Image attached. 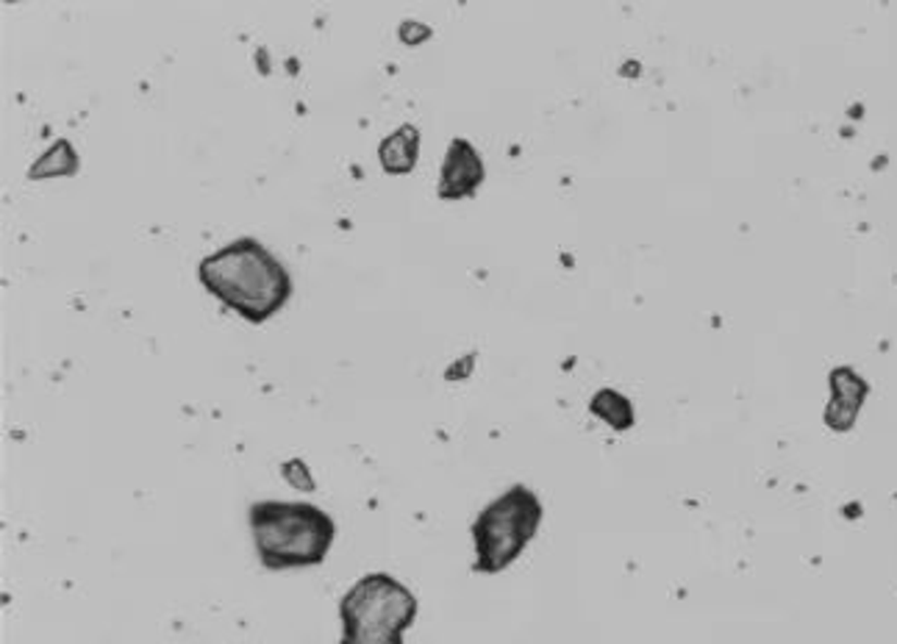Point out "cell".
Wrapping results in <instances>:
<instances>
[{
	"label": "cell",
	"instance_id": "2",
	"mask_svg": "<svg viewBox=\"0 0 897 644\" xmlns=\"http://www.w3.org/2000/svg\"><path fill=\"white\" fill-rule=\"evenodd\" d=\"M256 556L267 570L315 567L334 545L336 525L311 503L261 500L250 506Z\"/></svg>",
	"mask_w": 897,
	"mask_h": 644
},
{
	"label": "cell",
	"instance_id": "1",
	"mask_svg": "<svg viewBox=\"0 0 897 644\" xmlns=\"http://www.w3.org/2000/svg\"><path fill=\"white\" fill-rule=\"evenodd\" d=\"M198 278L217 300L256 325L279 314L292 298L286 267L254 236H239L206 256Z\"/></svg>",
	"mask_w": 897,
	"mask_h": 644
},
{
	"label": "cell",
	"instance_id": "9",
	"mask_svg": "<svg viewBox=\"0 0 897 644\" xmlns=\"http://www.w3.org/2000/svg\"><path fill=\"white\" fill-rule=\"evenodd\" d=\"M75 170H78V153H75V148L67 139H59L48 153L34 161L32 170H28V178H53V175L75 173Z\"/></svg>",
	"mask_w": 897,
	"mask_h": 644
},
{
	"label": "cell",
	"instance_id": "4",
	"mask_svg": "<svg viewBox=\"0 0 897 644\" xmlns=\"http://www.w3.org/2000/svg\"><path fill=\"white\" fill-rule=\"evenodd\" d=\"M542 500L528 486H512L483 508L472 522L476 564L472 570L497 575L523 556L542 522Z\"/></svg>",
	"mask_w": 897,
	"mask_h": 644
},
{
	"label": "cell",
	"instance_id": "3",
	"mask_svg": "<svg viewBox=\"0 0 897 644\" xmlns=\"http://www.w3.org/2000/svg\"><path fill=\"white\" fill-rule=\"evenodd\" d=\"M340 617V644H403L417 620V597L395 575L370 572L347 589Z\"/></svg>",
	"mask_w": 897,
	"mask_h": 644
},
{
	"label": "cell",
	"instance_id": "10",
	"mask_svg": "<svg viewBox=\"0 0 897 644\" xmlns=\"http://www.w3.org/2000/svg\"><path fill=\"white\" fill-rule=\"evenodd\" d=\"M284 478L292 483V486H297V490H304V492L315 490V478H311L309 467H306L304 461H297V472H292L290 467L284 465Z\"/></svg>",
	"mask_w": 897,
	"mask_h": 644
},
{
	"label": "cell",
	"instance_id": "7",
	"mask_svg": "<svg viewBox=\"0 0 897 644\" xmlns=\"http://www.w3.org/2000/svg\"><path fill=\"white\" fill-rule=\"evenodd\" d=\"M417 159H420V128L411 123H403L378 145V161L390 175L411 173L417 168Z\"/></svg>",
	"mask_w": 897,
	"mask_h": 644
},
{
	"label": "cell",
	"instance_id": "6",
	"mask_svg": "<svg viewBox=\"0 0 897 644\" xmlns=\"http://www.w3.org/2000/svg\"><path fill=\"white\" fill-rule=\"evenodd\" d=\"M867 392H870L867 381L861 379L859 372L850 370V367H839V370L831 372V403L828 409H825L828 428H834V431H850L861 406H864Z\"/></svg>",
	"mask_w": 897,
	"mask_h": 644
},
{
	"label": "cell",
	"instance_id": "5",
	"mask_svg": "<svg viewBox=\"0 0 897 644\" xmlns=\"http://www.w3.org/2000/svg\"><path fill=\"white\" fill-rule=\"evenodd\" d=\"M483 175H487V168H483L481 153L472 148V143H467V139H451L445 161H442L437 195L442 200L472 198L478 193V186L483 184Z\"/></svg>",
	"mask_w": 897,
	"mask_h": 644
},
{
	"label": "cell",
	"instance_id": "8",
	"mask_svg": "<svg viewBox=\"0 0 897 644\" xmlns=\"http://www.w3.org/2000/svg\"><path fill=\"white\" fill-rule=\"evenodd\" d=\"M589 411L594 417H601L606 425L617 428V431H628L634 425V406L628 397H623L614 389H601L594 392L592 403H589Z\"/></svg>",
	"mask_w": 897,
	"mask_h": 644
}]
</instances>
